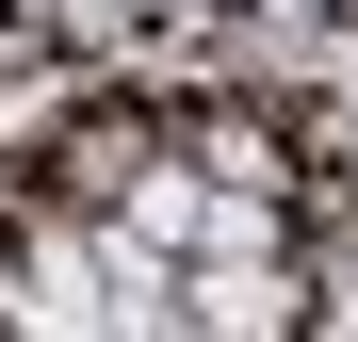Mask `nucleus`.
<instances>
[{
	"label": "nucleus",
	"mask_w": 358,
	"mask_h": 342,
	"mask_svg": "<svg viewBox=\"0 0 358 342\" xmlns=\"http://www.w3.org/2000/svg\"><path fill=\"white\" fill-rule=\"evenodd\" d=\"M179 310H196V326H277V310H293V277H277V261H212Z\"/></svg>",
	"instance_id": "f257e3e1"
}]
</instances>
